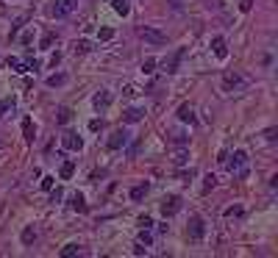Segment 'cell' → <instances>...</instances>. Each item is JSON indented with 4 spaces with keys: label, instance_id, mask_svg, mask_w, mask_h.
<instances>
[{
    "label": "cell",
    "instance_id": "5b68a950",
    "mask_svg": "<svg viewBox=\"0 0 278 258\" xmlns=\"http://www.w3.org/2000/svg\"><path fill=\"white\" fill-rule=\"evenodd\" d=\"M128 139H131V133H128L125 128H117V131L109 136V142H106V144H109V150H122V147L128 144Z\"/></svg>",
    "mask_w": 278,
    "mask_h": 258
},
{
    "label": "cell",
    "instance_id": "2e32d148",
    "mask_svg": "<svg viewBox=\"0 0 278 258\" xmlns=\"http://www.w3.org/2000/svg\"><path fill=\"white\" fill-rule=\"evenodd\" d=\"M73 255H81V244L70 241V244H64V247H61V258H73Z\"/></svg>",
    "mask_w": 278,
    "mask_h": 258
},
{
    "label": "cell",
    "instance_id": "cb8c5ba5",
    "mask_svg": "<svg viewBox=\"0 0 278 258\" xmlns=\"http://www.w3.org/2000/svg\"><path fill=\"white\" fill-rule=\"evenodd\" d=\"M64 84H67V75H61V72L48 78V86H50V89H56V86H64Z\"/></svg>",
    "mask_w": 278,
    "mask_h": 258
},
{
    "label": "cell",
    "instance_id": "e0dca14e",
    "mask_svg": "<svg viewBox=\"0 0 278 258\" xmlns=\"http://www.w3.org/2000/svg\"><path fill=\"white\" fill-rule=\"evenodd\" d=\"M111 6H114V12L120 14V17H128V14H131V6H128V0H111Z\"/></svg>",
    "mask_w": 278,
    "mask_h": 258
},
{
    "label": "cell",
    "instance_id": "1f68e13d",
    "mask_svg": "<svg viewBox=\"0 0 278 258\" xmlns=\"http://www.w3.org/2000/svg\"><path fill=\"white\" fill-rule=\"evenodd\" d=\"M53 180L56 178H50V175H48V178H42V183H39V186H42L45 192H50V189H53Z\"/></svg>",
    "mask_w": 278,
    "mask_h": 258
},
{
    "label": "cell",
    "instance_id": "5bb4252c",
    "mask_svg": "<svg viewBox=\"0 0 278 258\" xmlns=\"http://www.w3.org/2000/svg\"><path fill=\"white\" fill-rule=\"evenodd\" d=\"M70 205H73L75 211H81V214H86V211H89V205H86V200H84V194H81V192H75L73 197H70Z\"/></svg>",
    "mask_w": 278,
    "mask_h": 258
},
{
    "label": "cell",
    "instance_id": "8992f818",
    "mask_svg": "<svg viewBox=\"0 0 278 258\" xmlns=\"http://www.w3.org/2000/svg\"><path fill=\"white\" fill-rule=\"evenodd\" d=\"M61 144H64V150L78 153L81 147H84V139H81L75 131H64V133H61Z\"/></svg>",
    "mask_w": 278,
    "mask_h": 258
},
{
    "label": "cell",
    "instance_id": "4fadbf2b",
    "mask_svg": "<svg viewBox=\"0 0 278 258\" xmlns=\"http://www.w3.org/2000/svg\"><path fill=\"white\" fill-rule=\"evenodd\" d=\"M178 120H181V122H189V125H195V122H198V117H195L192 106H187V103H184V106L178 108Z\"/></svg>",
    "mask_w": 278,
    "mask_h": 258
},
{
    "label": "cell",
    "instance_id": "f1b7e54d",
    "mask_svg": "<svg viewBox=\"0 0 278 258\" xmlns=\"http://www.w3.org/2000/svg\"><path fill=\"white\" fill-rule=\"evenodd\" d=\"M139 241H142V244H151V241H153V236L148 233V228H142V230H139Z\"/></svg>",
    "mask_w": 278,
    "mask_h": 258
},
{
    "label": "cell",
    "instance_id": "7c38bea8",
    "mask_svg": "<svg viewBox=\"0 0 278 258\" xmlns=\"http://www.w3.org/2000/svg\"><path fill=\"white\" fill-rule=\"evenodd\" d=\"M245 81H242V75H236V72H225L223 75V86H225V92H234L236 86H242Z\"/></svg>",
    "mask_w": 278,
    "mask_h": 258
},
{
    "label": "cell",
    "instance_id": "7402d4cb",
    "mask_svg": "<svg viewBox=\"0 0 278 258\" xmlns=\"http://www.w3.org/2000/svg\"><path fill=\"white\" fill-rule=\"evenodd\" d=\"M14 106H17V97H3V100H0V117L6 114V111H12Z\"/></svg>",
    "mask_w": 278,
    "mask_h": 258
},
{
    "label": "cell",
    "instance_id": "603a6c76",
    "mask_svg": "<svg viewBox=\"0 0 278 258\" xmlns=\"http://www.w3.org/2000/svg\"><path fill=\"white\" fill-rule=\"evenodd\" d=\"M73 50H75V53H89L92 45L86 42V39H75V42H73Z\"/></svg>",
    "mask_w": 278,
    "mask_h": 258
},
{
    "label": "cell",
    "instance_id": "ffe728a7",
    "mask_svg": "<svg viewBox=\"0 0 278 258\" xmlns=\"http://www.w3.org/2000/svg\"><path fill=\"white\" fill-rule=\"evenodd\" d=\"M70 120H73V108L61 106V108H59V117H56V122H59V125H67Z\"/></svg>",
    "mask_w": 278,
    "mask_h": 258
},
{
    "label": "cell",
    "instance_id": "52a82bcc",
    "mask_svg": "<svg viewBox=\"0 0 278 258\" xmlns=\"http://www.w3.org/2000/svg\"><path fill=\"white\" fill-rule=\"evenodd\" d=\"M184 53H187V50H184V48H178V50H176V53H173V56H167V59L162 61V70L167 72V75H173V72H178V64H181Z\"/></svg>",
    "mask_w": 278,
    "mask_h": 258
},
{
    "label": "cell",
    "instance_id": "9c48e42d",
    "mask_svg": "<svg viewBox=\"0 0 278 258\" xmlns=\"http://www.w3.org/2000/svg\"><path fill=\"white\" fill-rule=\"evenodd\" d=\"M92 106H95V111H106V108L111 106V92H106V89H100L95 97H92Z\"/></svg>",
    "mask_w": 278,
    "mask_h": 258
},
{
    "label": "cell",
    "instance_id": "83f0119b",
    "mask_svg": "<svg viewBox=\"0 0 278 258\" xmlns=\"http://www.w3.org/2000/svg\"><path fill=\"white\" fill-rule=\"evenodd\" d=\"M97 36H100V42H109L111 36H114V31H111V28H100V34H97Z\"/></svg>",
    "mask_w": 278,
    "mask_h": 258
},
{
    "label": "cell",
    "instance_id": "d6a6232c",
    "mask_svg": "<svg viewBox=\"0 0 278 258\" xmlns=\"http://www.w3.org/2000/svg\"><path fill=\"white\" fill-rule=\"evenodd\" d=\"M173 161H176L178 167H181V164H187V150H178V156L173 158Z\"/></svg>",
    "mask_w": 278,
    "mask_h": 258
},
{
    "label": "cell",
    "instance_id": "9a60e30c",
    "mask_svg": "<svg viewBox=\"0 0 278 258\" xmlns=\"http://www.w3.org/2000/svg\"><path fill=\"white\" fill-rule=\"evenodd\" d=\"M23 139H25V142H34V120H31V117H25V120H23Z\"/></svg>",
    "mask_w": 278,
    "mask_h": 258
},
{
    "label": "cell",
    "instance_id": "30bf717a",
    "mask_svg": "<svg viewBox=\"0 0 278 258\" xmlns=\"http://www.w3.org/2000/svg\"><path fill=\"white\" fill-rule=\"evenodd\" d=\"M145 120V108H125V111H122V122H125V125H133V122H142Z\"/></svg>",
    "mask_w": 278,
    "mask_h": 258
},
{
    "label": "cell",
    "instance_id": "d590c367",
    "mask_svg": "<svg viewBox=\"0 0 278 258\" xmlns=\"http://www.w3.org/2000/svg\"><path fill=\"white\" fill-rule=\"evenodd\" d=\"M139 147H142V142H133L131 147H128V153H131V156H136V153H139Z\"/></svg>",
    "mask_w": 278,
    "mask_h": 258
},
{
    "label": "cell",
    "instance_id": "277c9868",
    "mask_svg": "<svg viewBox=\"0 0 278 258\" xmlns=\"http://www.w3.org/2000/svg\"><path fill=\"white\" fill-rule=\"evenodd\" d=\"M223 164L228 167V172H242V169H245V164H248V153H245V150H236L234 156L223 158Z\"/></svg>",
    "mask_w": 278,
    "mask_h": 258
},
{
    "label": "cell",
    "instance_id": "ac0fdd59",
    "mask_svg": "<svg viewBox=\"0 0 278 258\" xmlns=\"http://www.w3.org/2000/svg\"><path fill=\"white\" fill-rule=\"evenodd\" d=\"M148 192H151V183H139V186L131 189V200H142Z\"/></svg>",
    "mask_w": 278,
    "mask_h": 258
},
{
    "label": "cell",
    "instance_id": "f546056e",
    "mask_svg": "<svg viewBox=\"0 0 278 258\" xmlns=\"http://www.w3.org/2000/svg\"><path fill=\"white\" fill-rule=\"evenodd\" d=\"M214 183H217V178H214V175H206V183H203V192H209V189H214Z\"/></svg>",
    "mask_w": 278,
    "mask_h": 258
},
{
    "label": "cell",
    "instance_id": "d6986e66",
    "mask_svg": "<svg viewBox=\"0 0 278 258\" xmlns=\"http://www.w3.org/2000/svg\"><path fill=\"white\" fill-rule=\"evenodd\" d=\"M6 64H9V70H14V72H28V70H25V61L17 59V56H9Z\"/></svg>",
    "mask_w": 278,
    "mask_h": 258
},
{
    "label": "cell",
    "instance_id": "484cf974",
    "mask_svg": "<svg viewBox=\"0 0 278 258\" xmlns=\"http://www.w3.org/2000/svg\"><path fill=\"white\" fill-rule=\"evenodd\" d=\"M53 42H56V34H45L42 42H39V48H42V50H50V45H53Z\"/></svg>",
    "mask_w": 278,
    "mask_h": 258
},
{
    "label": "cell",
    "instance_id": "4316f807",
    "mask_svg": "<svg viewBox=\"0 0 278 258\" xmlns=\"http://www.w3.org/2000/svg\"><path fill=\"white\" fill-rule=\"evenodd\" d=\"M245 211H242V205H231V208H225V216H242Z\"/></svg>",
    "mask_w": 278,
    "mask_h": 258
},
{
    "label": "cell",
    "instance_id": "d4e9b609",
    "mask_svg": "<svg viewBox=\"0 0 278 258\" xmlns=\"http://www.w3.org/2000/svg\"><path fill=\"white\" fill-rule=\"evenodd\" d=\"M34 239H37V230H34V228H31V225H28V228L23 230V244H31V241H34Z\"/></svg>",
    "mask_w": 278,
    "mask_h": 258
},
{
    "label": "cell",
    "instance_id": "e575fe53",
    "mask_svg": "<svg viewBox=\"0 0 278 258\" xmlns=\"http://www.w3.org/2000/svg\"><path fill=\"white\" fill-rule=\"evenodd\" d=\"M239 9H242V12H250V9H253V0H242Z\"/></svg>",
    "mask_w": 278,
    "mask_h": 258
},
{
    "label": "cell",
    "instance_id": "8fae6325",
    "mask_svg": "<svg viewBox=\"0 0 278 258\" xmlns=\"http://www.w3.org/2000/svg\"><path fill=\"white\" fill-rule=\"evenodd\" d=\"M212 50L217 59H228V42H225L223 36H214L212 39Z\"/></svg>",
    "mask_w": 278,
    "mask_h": 258
},
{
    "label": "cell",
    "instance_id": "7a4b0ae2",
    "mask_svg": "<svg viewBox=\"0 0 278 258\" xmlns=\"http://www.w3.org/2000/svg\"><path fill=\"white\" fill-rule=\"evenodd\" d=\"M187 236L192 241H200L206 236V222H203V216H189V225H187Z\"/></svg>",
    "mask_w": 278,
    "mask_h": 258
},
{
    "label": "cell",
    "instance_id": "3957f363",
    "mask_svg": "<svg viewBox=\"0 0 278 258\" xmlns=\"http://www.w3.org/2000/svg\"><path fill=\"white\" fill-rule=\"evenodd\" d=\"M53 6H50V14L53 17H67V14H73L75 12V6H78V0H50Z\"/></svg>",
    "mask_w": 278,
    "mask_h": 258
},
{
    "label": "cell",
    "instance_id": "4dcf8cb0",
    "mask_svg": "<svg viewBox=\"0 0 278 258\" xmlns=\"http://www.w3.org/2000/svg\"><path fill=\"white\" fill-rule=\"evenodd\" d=\"M153 67H156V59H145V61H142V72H153Z\"/></svg>",
    "mask_w": 278,
    "mask_h": 258
},
{
    "label": "cell",
    "instance_id": "8d00e7d4",
    "mask_svg": "<svg viewBox=\"0 0 278 258\" xmlns=\"http://www.w3.org/2000/svg\"><path fill=\"white\" fill-rule=\"evenodd\" d=\"M61 197H64V192H61V189H56V192L50 194V203H56V200H61Z\"/></svg>",
    "mask_w": 278,
    "mask_h": 258
},
{
    "label": "cell",
    "instance_id": "74e56055",
    "mask_svg": "<svg viewBox=\"0 0 278 258\" xmlns=\"http://www.w3.org/2000/svg\"><path fill=\"white\" fill-rule=\"evenodd\" d=\"M264 136H267V142H275V128H267Z\"/></svg>",
    "mask_w": 278,
    "mask_h": 258
},
{
    "label": "cell",
    "instance_id": "ba28073f",
    "mask_svg": "<svg viewBox=\"0 0 278 258\" xmlns=\"http://www.w3.org/2000/svg\"><path fill=\"white\" fill-rule=\"evenodd\" d=\"M178 211H181V197H178V194H170V197L162 200V214L164 216H176Z\"/></svg>",
    "mask_w": 278,
    "mask_h": 258
},
{
    "label": "cell",
    "instance_id": "44dd1931",
    "mask_svg": "<svg viewBox=\"0 0 278 258\" xmlns=\"http://www.w3.org/2000/svg\"><path fill=\"white\" fill-rule=\"evenodd\" d=\"M73 172H75V164L73 161H64V164H61V169H59V178L67 180V178H73Z\"/></svg>",
    "mask_w": 278,
    "mask_h": 258
},
{
    "label": "cell",
    "instance_id": "836d02e7",
    "mask_svg": "<svg viewBox=\"0 0 278 258\" xmlns=\"http://www.w3.org/2000/svg\"><path fill=\"white\" fill-rule=\"evenodd\" d=\"M139 225H142V228H151V225H153V219H151V216H139Z\"/></svg>",
    "mask_w": 278,
    "mask_h": 258
},
{
    "label": "cell",
    "instance_id": "6da1fadb",
    "mask_svg": "<svg viewBox=\"0 0 278 258\" xmlns=\"http://www.w3.org/2000/svg\"><path fill=\"white\" fill-rule=\"evenodd\" d=\"M136 34H139V39H145V42H151V45H167V34L153 28V25H139Z\"/></svg>",
    "mask_w": 278,
    "mask_h": 258
},
{
    "label": "cell",
    "instance_id": "f35d334b",
    "mask_svg": "<svg viewBox=\"0 0 278 258\" xmlns=\"http://www.w3.org/2000/svg\"><path fill=\"white\" fill-rule=\"evenodd\" d=\"M173 6H176V9H178V6H181V0H173Z\"/></svg>",
    "mask_w": 278,
    "mask_h": 258
}]
</instances>
